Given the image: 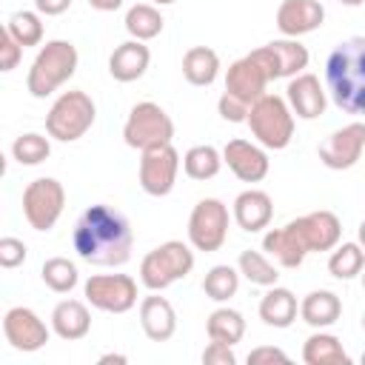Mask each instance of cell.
<instances>
[{
    "mask_svg": "<svg viewBox=\"0 0 365 365\" xmlns=\"http://www.w3.org/2000/svg\"><path fill=\"white\" fill-rule=\"evenodd\" d=\"M222 151H217L214 145L202 143V145H191L185 154H182V171L185 177L197 180V182H205V180H214L222 168Z\"/></svg>",
    "mask_w": 365,
    "mask_h": 365,
    "instance_id": "cell-29",
    "label": "cell"
},
{
    "mask_svg": "<svg viewBox=\"0 0 365 365\" xmlns=\"http://www.w3.org/2000/svg\"><path fill=\"white\" fill-rule=\"evenodd\" d=\"M325 88L334 106L365 117V37H348L325 60Z\"/></svg>",
    "mask_w": 365,
    "mask_h": 365,
    "instance_id": "cell-2",
    "label": "cell"
},
{
    "mask_svg": "<svg viewBox=\"0 0 365 365\" xmlns=\"http://www.w3.org/2000/svg\"><path fill=\"white\" fill-rule=\"evenodd\" d=\"M77 63H80V54L71 40H48L46 46H40L37 57L31 60V68L26 77L29 94L34 100L51 97L60 86H66L74 77Z\"/></svg>",
    "mask_w": 365,
    "mask_h": 365,
    "instance_id": "cell-3",
    "label": "cell"
},
{
    "mask_svg": "<svg viewBox=\"0 0 365 365\" xmlns=\"http://www.w3.org/2000/svg\"><path fill=\"white\" fill-rule=\"evenodd\" d=\"M3 334H6V342H9L14 351L34 354V351H40V348L48 342L51 325H46L31 308L14 305V308H9L6 317H3Z\"/></svg>",
    "mask_w": 365,
    "mask_h": 365,
    "instance_id": "cell-14",
    "label": "cell"
},
{
    "mask_svg": "<svg viewBox=\"0 0 365 365\" xmlns=\"http://www.w3.org/2000/svg\"><path fill=\"white\" fill-rule=\"evenodd\" d=\"M222 163L242 182H262L268 177V168H271V160H268L265 148L259 143H251V140H242V137L225 143Z\"/></svg>",
    "mask_w": 365,
    "mask_h": 365,
    "instance_id": "cell-16",
    "label": "cell"
},
{
    "mask_svg": "<svg viewBox=\"0 0 365 365\" xmlns=\"http://www.w3.org/2000/svg\"><path fill=\"white\" fill-rule=\"evenodd\" d=\"M285 100L291 106V111L299 117V120H317L325 114V106H328V91L319 86V77L302 71L297 77L288 80L285 86Z\"/></svg>",
    "mask_w": 365,
    "mask_h": 365,
    "instance_id": "cell-18",
    "label": "cell"
},
{
    "mask_svg": "<svg viewBox=\"0 0 365 365\" xmlns=\"http://www.w3.org/2000/svg\"><path fill=\"white\" fill-rule=\"evenodd\" d=\"M123 140L128 148H137V151L171 143L174 140V120L165 114L163 106L143 100L128 111L125 125H123Z\"/></svg>",
    "mask_w": 365,
    "mask_h": 365,
    "instance_id": "cell-7",
    "label": "cell"
},
{
    "mask_svg": "<svg viewBox=\"0 0 365 365\" xmlns=\"http://www.w3.org/2000/svg\"><path fill=\"white\" fill-rule=\"evenodd\" d=\"M288 228L297 234L302 248L311 251H334L342 240V222L334 211H311L305 217H297L288 222Z\"/></svg>",
    "mask_w": 365,
    "mask_h": 365,
    "instance_id": "cell-15",
    "label": "cell"
},
{
    "mask_svg": "<svg viewBox=\"0 0 365 365\" xmlns=\"http://www.w3.org/2000/svg\"><path fill=\"white\" fill-rule=\"evenodd\" d=\"M356 242L362 245V251H365V220L359 222V228H356Z\"/></svg>",
    "mask_w": 365,
    "mask_h": 365,
    "instance_id": "cell-46",
    "label": "cell"
},
{
    "mask_svg": "<svg viewBox=\"0 0 365 365\" xmlns=\"http://www.w3.org/2000/svg\"><path fill=\"white\" fill-rule=\"evenodd\" d=\"M365 268V251L359 242H342L328 257V274L334 279H354Z\"/></svg>",
    "mask_w": 365,
    "mask_h": 365,
    "instance_id": "cell-33",
    "label": "cell"
},
{
    "mask_svg": "<svg viewBox=\"0 0 365 365\" xmlns=\"http://www.w3.org/2000/svg\"><path fill=\"white\" fill-rule=\"evenodd\" d=\"M180 174V154L171 143L151 145L140 157V188L148 197H165L171 194Z\"/></svg>",
    "mask_w": 365,
    "mask_h": 365,
    "instance_id": "cell-12",
    "label": "cell"
},
{
    "mask_svg": "<svg viewBox=\"0 0 365 365\" xmlns=\"http://www.w3.org/2000/svg\"><path fill=\"white\" fill-rule=\"evenodd\" d=\"M71 245L80 259L100 265V268H120L131 259L134 231L123 211L97 202L88 205L71 231Z\"/></svg>",
    "mask_w": 365,
    "mask_h": 365,
    "instance_id": "cell-1",
    "label": "cell"
},
{
    "mask_svg": "<svg viewBox=\"0 0 365 365\" xmlns=\"http://www.w3.org/2000/svg\"><path fill=\"white\" fill-rule=\"evenodd\" d=\"M325 9L319 0H282L277 9V29L282 37H302L322 26Z\"/></svg>",
    "mask_w": 365,
    "mask_h": 365,
    "instance_id": "cell-19",
    "label": "cell"
},
{
    "mask_svg": "<svg viewBox=\"0 0 365 365\" xmlns=\"http://www.w3.org/2000/svg\"><path fill=\"white\" fill-rule=\"evenodd\" d=\"M66 208V188L54 177H37L23 188V217L34 231H51Z\"/></svg>",
    "mask_w": 365,
    "mask_h": 365,
    "instance_id": "cell-8",
    "label": "cell"
},
{
    "mask_svg": "<svg viewBox=\"0 0 365 365\" xmlns=\"http://www.w3.org/2000/svg\"><path fill=\"white\" fill-rule=\"evenodd\" d=\"M220 74V54L208 46H191L185 54H182V77L197 86V88H205L217 80Z\"/></svg>",
    "mask_w": 365,
    "mask_h": 365,
    "instance_id": "cell-27",
    "label": "cell"
},
{
    "mask_svg": "<svg viewBox=\"0 0 365 365\" xmlns=\"http://www.w3.org/2000/svg\"><path fill=\"white\" fill-rule=\"evenodd\" d=\"M240 277L242 274L234 265H214V268H208V274L202 279V291L214 302H228L240 288Z\"/></svg>",
    "mask_w": 365,
    "mask_h": 365,
    "instance_id": "cell-35",
    "label": "cell"
},
{
    "mask_svg": "<svg viewBox=\"0 0 365 365\" xmlns=\"http://www.w3.org/2000/svg\"><path fill=\"white\" fill-rule=\"evenodd\" d=\"M123 23H125V31L131 34V40H143V43L154 40L163 31V26H165V20H163V14H160V9L154 3H137V6H131L125 11V20Z\"/></svg>",
    "mask_w": 365,
    "mask_h": 365,
    "instance_id": "cell-31",
    "label": "cell"
},
{
    "mask_svg": "<svg viewBox=\"0 0 365 365\" xmlns=\"http://www.w3.org/2000/svg\"><path fill=\"white\" fill-rule=\"evenodd\" d=\"M248 128L254 140L268 151H282L294 140V111L285 97L262 94L248 111Z\"/></svg>",
    "mask_w": 365,
    "mask_h": 365,
    "instance_id": "cell-4",
    "label": "cell"
},
{
    "mask_svg": "<svg viewBox=\"0 0 365 365\" xmlns=\"http://www.w3.org/2000/svg\"><path fill=\"white\" fill-rule=\"evenodd\" d=\"M299 317H302V322H308L317 331L319 328H331L342 317V299L334 291H328V288L311 291L299 302Z\"/></svg>",
    "mask_w": 365,
    "mask_h": 365,
    "instance_id": "cell-25",
    "label": "cell"
},
{
    "mask_svg": "<svg viewBox=\"0 0 365 365\" xmlns=\"http://www.w3.org/2000/svg\"><path fill=\"white\" fill-rule=\"evenodd\" d=\"M231 217L245 234H259L274 220V202L262 188H248V191L237 194Z\"/></svg>",
    "mask_w": 365,
    "mask_h": 365,
    "instance_id": "cell-21",
    "label": "cell"
},
{
    "mask_svg": "<svg viewBox=\"0 0 365 365\" xmlns=\"http://www.w3.org/2000/svg\"><path fill=\"white\" fill-rule=\"evenodd\" d=\"M151 51L143 40H125L120 43L108 57V74L117 83H134L148 71Z\"/></svg>",
    "mask_w": 365,
    "mask_h": 365,
    "instance_id": "cell-22",
    "label": "cell"
},
{
    "mask_svg": "<svg viewBox=\"0 0 365 365\" xmlns=\"http://www.w3.org/2000/svg\"><path fill=\"white\" fill-rule=\"evenodd\" d=\"M48 154H51V143L46 134L37 131H26L11 143V157L20 165H40L48 160Z\"/></svg>",
    "mask_w": 365,
    "mask_h": 365,
    "instance_id": "cell-37",
    "label": "cell"
},
{
    "mask_svg": "<svg viewBox=\"0 0 365 365\" xmlns=\"http://www.w3.org/2000/svg\"><path fill=\"white\" fill-rule=\"evenodd\" d=\"M362 288H365V268H362Z\"/></svg>",
    "mask_w": 365,
    "mask_h": 365,
    "instance_id": "cell-49",
    "label": "cell"
},
{
    "mask_svg": "<svg viewBox=\"0 0 365 365\" xmlns=\"http://www.w3.org/2000/svg\"><path fill=\"white\" fill-rule=\"evenodd\" d=\"M202 362L205 365H234L237 356H234V345H225V342H208L205 351H202Z\"/></svg>",
    "mask_w": 365,
    "mask_h": 365,
    "instance_id": "cell-41",
    "label": "cell"
},
{
    "mask_svg": "<svg viewBox=\"0 0 365 365\" xmlns=\"http://www.w3.org/2000/svg\"><path fill=\"white\" fill-rule=\"evenodd\" d=\"M362 328H365V314H362Z\"/></svg>",
    "mask_w": 365,
    "mask_h": 365,
    "instance_id": "cell-51",
    "label": "cell"
},
{
    "mask_svg": "<svg viewBox=\"0 0 365 365\" xmlns=\"http://www.w3.org/2000/svg\"><path fill=\"white\" fill-rule=\"evenodd\" d=\"M194 271V245L168 240L151 248L140 262V282L148 291H165L168 285L185 279Z\"/></svg>",
    "mask_w": 365,
    "mask_h": 365,
    "instance_id": "cell-5",
    "label": "cell"
},
{
    "mask_svg": "<svg viewBox=\"0 0 365 365\" xmlns=\"http://www.w3.org/2000/svg\"><path fill=\"white\" fill-rule=\"evenodd\" d=\"M251 57L265 68L268 80H282V77H297L308 68V48L299 43V37H282V40H271L259 48L251 51Z\"/></svg>",
    "mask_w": 365,
    "mask_h": 365,
    "instance_id": "cell-11",
    "label": "cell"
},
{
    "mask_svg": "<svg viewBox=\"0 0 365 365\" xmlns=\"http://www.w3.org/2000/svg\"><path fill=\"white\" fill-rule=\"evenodd\" d=\"M97 120V106L94 100L83 91V88H71L63 91L48 114H46V134L57 143H74L80 137H86V131L94 125Z\"/></svg>",
    "mask_w": 365,
    "mask_h": 365,
    "instance_id": "cell-6",
    "label": "cell"
},
{
    "mask_svg": "<svg viewBox=\"0 0 365 365\" xmlns=\"http://www.w3.org/2000/svg\"><path fill=\"white\" fill-rule=\"evenodd\" d=\"M228 205L217 197H205L191 208L188 217V242L194 251H220L228 240Z\"/></svg>",
    "mask_w": 365,
    "mask_h": 365,
    "instance_id": "cell-9",
    "label": "cell"
},
{
    "mask_svg": "<svg viewBox=\"0 0 365 365\" xmlns=\"http://www.w3.org/2000/svg\"><path fill=\"white\" fill-rule=\"evenodd\" d=\"M339 3H342V6H351V9H356V6H362L365 0H339Z\"/></svg>",
    "mask_w": 365,
    "mask_h": 365,
    "instance_id": "cell-47",
    "label": "cell"
},
{
    "mask_svg": "<svg viewBox=\"0 0 365 365\" xmlns=\"http://www.w3.org/2000/svg\"><path fill=\"white\" fill-rule=\"evenodd\" d=\"M268 83H271V80H268L265 68H262L251 54L234 60V63L228 66V71H225V91L234 94V97H240V100H245L248 106H254L262 94H268V91H265Z\"/></svg>",
    "mask_w": 365,
    "mask_h": 365,
    "instance_id": "cell-17",
    "label": "cell"
},
{
    "mask_svg": "<svg viewBox=\"0 0 365 365\" xmlns=\"http://www.w3.org/2000/svg\"><path fill=\"white\" fill-rule=\"evenodd\" d=\"M217 111H220V117H222L225 123H245V120H248L251 106H248L245 100H240V97H234V94L222 91V94H220V100H217Z\"/></svg>",
    "mask_w": 365,
    "mask_h": 365,
    "instance_id": "cell-38",
    "label": "cell"
},
{
    "mask_svg": "<svg viewBox=\"0 0 365 365\" xmlns=\"http://www.w3.org/2000/svg\"><path fill=\"white\" fill-rule=\"evenodd\" d=\"M88 6L97 11H117L123 6V0H88Z\"/></svg>",
    "mask_w": 365,
    "mask_h": 365,
    "instance_id": "cell-44",
    "label": "cell"
},
{
    "mask_svg": "<svg viewBox=\"0 0 365 365\" xmlns=\"http://www.w3.org/2000/svg\"><path fill=\"white\" fill-rule=\"evenodd\" d=\"M237 268H240V274H242L251 285L271 288V285H277V279H279V271H277V265L271 262V257H268L265 251H254V248L240 251Z\"/></svg>",
    "mask_w": 365,
    "mask_h": 365,
    "instance_id": "cell-32",
    "label": "cell"
},
{
    "mask_svg": "<svg viewBox=\"0 0 365 365\" xmlns=\"http://www.w3.org/2000/svg\"><path fill=\"white\" fill-rule=\"evenodd\" d=\"M140 325L151 342H168L177 334V311L160 291H151L140 299Z\"/></svg>",
    "mask_w": 365,
    "mask_h": 365,
    "instance_id": "cell-20",
    "label": "cell"
},
{
    "mask_svg": "<svg viewBox=\"0 0 365 365\" xmlns=\"http://www.w3.org/2000/svg\"><path fill=\"white\" fill-rule=\"evenodd\" d=\"M51 331L66 339V342H77L91 331V314L88 305L80 299H60L51 311Z\"/></svg>",
    "mask_w": 365,
    "mask_h": 365,
    "instance_id": "cell-23",
    "label": "cell"
},
{
    "mask_svg": "<svg viewBox=\"0 0 365 365\" xmlns=\"http://www.w3.org/2000/svg\"><path fill=\"white\" fill-rule=\"evenodd\" d=\"M26 257H29V248H26V242L23 240H17V237H3L0 240V265L3 268H20L23 262H26Z\"/></svg>",
    "mask_w": 365,
    "mask_h": 365,
    "instance_id": "cell-39",
    "label": "cell"
},
{
    "mask_svg": "<svg viewBox=\"0 0 365 365\" xmlns=\"http://www.w3.org/2000/svg\"><path fill=\"white\" fill-rule=\"evenodd\" d=\"M359 359H362V365H365V351H362V356H359Z\"/></svg>",
    "mask_w": 365,
    "mask_h": 365,
    "instance_id": "cell-50",
    "label": "cell"
},
{
    "mask_svg": "<svg viewBox=\"0 0 365 365\" xmlns=\"http://www.w3.org/2000/svg\"><path fill=\"white\" fill-rule=\"evenodd\" d=\"M108 362L125 365V362H128V356H125V354H103V356H100V365H108Z\"/></svg>",
    "mask_w": 365,
    "mask_h": 365,
    "instance_id": "cell-45",
    "label": "cell"
},
{
    "mask_svg": "<svg viewBox=\"0 0 365 365\" xmlns=\"http://www.w3.org/2000/svg\"><path fill=\"white\" fill-rule=\"evenodd\" d=\"M83 297L106 314H125L137 305V282L128 274H91L83 282Z\"/></svg>",
    "mask_w": 365,
    "mask_h": 365,
    "instance_id": "cell-10",
    "label": "cell"
},
{
    "mask_svg": "<svg viewBox=\"0 0 365 365\" xmlns=\"http://www.w3.org/2000/svg\"><path fill=\"white\" fill-rule=\"evenodd\" d=\"M302 362L305 365H351V356L345 354L339 336L328 331H317L302 345Z\"/></svg>",
    "mask_w": 365,
    "mask_h": 365,
    "instance_id": "cell-28",
    "label": "cell"
},
{
    "mask_svg": "<svg viewBox=\"0 0 365 365\" xmlns=\"http://www.w3.org/2000/svg\"><path fill=\"white\" fill-rule=\"evenodd\" d=\"M205 334L214 342H225V345H237L245 336V317L228 305L217 308L208 314L205 319Z\"/></svg>",
    "mask_w": 365,
    "mask_h": 365,
    "instance_id": "cell-30",
    "label": "cell"
},
{
    "mask_svg": "<svg viewBox=\"0 0 365 365\" xmlns=\"http://www.w3.org/2000/svg\"><path fill=\"white\" fill-rule=\"evenodd\" d=\"M43 14L40 11H14L9 20H6V31L23 46V48H31V46H40L43 43Z\"/></svg>",
    "mask_w": 365,
    "mask_h": 365,
    "instance_id": "cell-36",
    "label": "cell"
},
{
    "mask_svg": "<svg viewBox=\"0 0 365 365\" xmlns=\"http://www.w3.org/2000/svg\"><path fill=\"white\" fill-rule=\"evenodd\" d=\"M262 251L279 265V268H299L302 259L308 257V251L302 248V242L297 240V234L288 228V222L282 228H271L262 237Z\"/></svg>",
    "mask_w": 365,
    "mask_h": 365,
    "instance_id": "cell-26",
    "label": "cell"
},
{
    "mask_svg": "<svg viewBox=\"0 0 365 365\" xmlns=\"http://www.w3.org/2000/svg\"><path fill=\"white\" fill-rule=\"evenodd\" d=\"M365 151V123L362 120H354L336 131H331L319 145H317V154H319V163L331 171H345V168H354L359 163Z\"/></svg>",
    "mask_w": 365,
    "mask_h": 365,
    "instance_id": "cell-13",
    "label": "cell"
},
{
    "mask_svg": "<svg viewBox=\"0 0 365 365\" xmlns=\"http://www.w3.org/2000/svg\"><path fill=\"white\" fill-rule=\"evenodd\" d=\"M262 362H288V354L274 345H259L248 354V365H262Z\"/></svg>",
    "mask_w": 365,
    "mask_h": 365,
    "instance_id": "cell-42",
    "label": "cell"
},
{
    "mask_svg": "<svg viewBox=\"0 0 365 365\" xmlns=\"http://www.w3.org/2000/svg\"><path fill=\"white\" fill-rule=\"evenodd\" d=\"M68 9H71V0H34V11H40L43 17H57Z\"/></svg>",
    "mask_w": 365,
    "mask_h": 365,
    "instance_id": "cell-43",
    "label": "cell"
},
{
    "mask_svg": "<svg viewBox=\"0 0 365 365\" xmlns=\"http://www.w3.org/2000/svg\"><path fill=\"white\" fill-rule=\"evenodd\" d=\"M154 6H171V3H177V0H151Z\"/></svg>",
    "mask_w": 365,
    "mask_h": 365,
    "instance_id": "cell-48",
    "label": "cell"
},
{
    "mask_svg": "<svg viewBox=\"0 0 365 365\" xmlns=\"http://www.w3.org/2000/svg\"><path fill=\"white\" fill-rule=\"evenodd\" d=\"M20 57H23V46L3 26V31H0V71H14Z\"/></svg>",
    "mask_w": 365,
    "mask_h": 365,
    "instance_id": "cell-40",
    "label": "cell"
},
{
    "mask_svg": "<svg viewBox=\"0 0 365 365\" xmlns=\"http://www.w3.org/2000/svg\"><path fill=\"white\" fill-rule=\"evenodd\" d=\"M40 279L46 282V288H51L54 294H68L77 288L80 282V271L68 257H48L40 268Z\"/></svg>",
    "mask_w": 365,
    "mask_h": 365,
    "instance_id": "cell-34",
    "label": "cell"
},
{
    "mask_svg": "<svg viewBox=\"0 0 365 365\" xmlns=\"http://www.w3.org/2000/svg\"><path fill=\"white\" fill-rule=\"evenodd\" d=\"M297 314H299V302H297L294 291H288L282 285H271L259 299V319L268 328H291Z\"/></svg>",
    "mask_w": 365,
    "mask_h": 365,
    "instance_id": "cell-24",
    "label": "cell"
}]
</instances>
